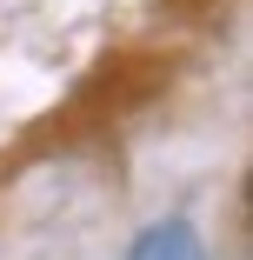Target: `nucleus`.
<instances>
[{
    "instance_id": "f257e3e1",
    "label": "nucleus",
    "mask_w": 253,
    "mask_h": 260,
    "mask_svg": "<svg viewBox=\"0 0 253 260\" xmlns=\"http://www.w3.org/2000/svg\"><path fill=\"white\" fill-rule=\"evenodd\" d=\"M133 260H207V253H200V234L187 220H167V227H154L133 247Z\"/></svg>"
}]
</instances>
